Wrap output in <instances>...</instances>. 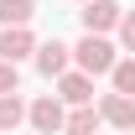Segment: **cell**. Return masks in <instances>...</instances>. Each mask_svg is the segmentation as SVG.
<instances>
[{"mask_svg":"<svg viewBox=\"0 0 135 135\" xmlns=\"http://www.w3.org/2000/svg\"><path fill=\"white\" fill-rule=\"evenodd\" d=\"M119 16H125L119 0H83V11H78V21H83L88 36H109V31L119 26Z\"/></svg>","mask_w":135,"mask_h":135,"instance_id":"cell-3","label":"cell"},{"mask_svg":"<svg viewBox=\"0 0 135 135\" xmlns=\"http://www.w3.org/2000/svg\"><path fill=\"white\" fill-rule=\"evenodd\" d=\"M99 114H104L109 130H125V135L135 130V99H130V94H114V88L99 94Z\"/></svg>","mask_w":135,"mask_h":135,"instance_id":"cell-6","label":"cell"},{"mask_svg":"<svg viewBox=\"0 0 135 135\" xmlns=\"http://www.w3.org/2000/svg\"><path fill=\"white\" fill-rule=\"evenodd\" d=\"M57 99H62L68 109H83V104H94V78H88V73H78V68H68L62 78H57Z\"/></svg>","mask_w":135,"mask_h":135,"instance_id":"cell-7","label":"cell"},{"mask_svg":"<svg viewBox=\"0 0 135 135\" xmlns=\"http://www.w3.org/2000/svg\"><path fill=\"white\" fill-rule=\"evenodd\" d=\"M16 125H26V99L21 94H0V135H11Z\"/></svg>","mask_w":135,"mask_h":135,"instance_id":"cell-10","label":"cell"},{"mask_svg":"<svg viewBox=\"0 0 135 135\" xmlns=\"http://www.w3.org/2000/svg\"><path fill=\"white\" fill-rule=\"evenodd\" d=\"M109 88L135 99V57H119V62H114V73H109Z\"/></svg>","mask_w":135,"mask_h":135,"instance_id":"cell-11","label":"cell"},{"mask_svg":"<svg viewBox=\"0 0 135 135\" xmlns=\"http://www.w3.org/2000/svg\"><path fill=\"white\" fill-rule=\"evenodd\" d=\"M36 0H0V26H31Z\"/></svg>","mask_w":135,"mask_h":135,"instance_id":"cell-9","label":"cell"},{"mask_svg":"<svg viewBox=\"0 0 135 135\" xmlns=\"http://www.w3.org/2000/svg\"><path fill=\"white\" fill-rule=\"evenodd\" d=\"M36 73H42V78H62L68 68H73V47H68V42H57V36H52V42H36Z\"/></svg>","mask_w":135,"mask_h":135,"instance_id":"cell-5","label":"cell"},{"mask_svg":"<svg viewBox=\"0 0 135 135\" xmlns=\"http://www.w3.org/2000/svg\"><path fill=\"white\" fill-rule=\"evenodd\" d=\"M114 36H119V52H125V57H135V11H125V16H119Z\"/></svg>","mask_w":135,"mask_h":135,"instance_id":"cell-12","label":"cell"},{"mask_svg":"<svg viewBox=\"0 0 135 135\" xmlns=\"http://www.w3.org/2000/svg\"><path fill=\"white\" fill-rule=\"evenodd\" d=\"M36 57V31L31 26H0V62H26Z\"/></svg>","mask_w":135,"mask_h":135,"instance_id":"cell-4","label":"cell"},{"mask_svg":"<svg viewBox=\"0 0 135 135\" xmlns=\"http://www.w3.org/2000/svg\"><path fill=\"white\" fill-rule=\"evenodd\" d=\"M99 130H104V114L94 109V104H83V109H68L62 135H99Z\"/></svg>","mask_w":135,"mask_h":135,"instance_id":"cell-8","label":"cell"},{"mask_svg":"<svg viewBox=\"0 0 135 135\" xmlns=\"http://www.w3.org/2000/svg\"><path fill=\"white\" fill-rule=\"evenodd\" d=\"M114 62H119V42H109V36H88L83 31V42L73 47V68L88 73V78H109Z\"/></svg>","mask_w":135,"mask_h":135,"instance_id":"cell-1","label":"cell"},{"mask_svg":"<svg viewBox=\"0 0 135 135\" xmlns=\"http://www.w3.org/2000/svg\"><path fill=\"white\" fill-rule=\"evenodd\" d=\"M130 135H135V130H130Z\"/></svg>","mask_w":135,"mask_h":135,"instance_id":"cell-14","label":"cell"},{"mask_svg":"<svg viewBox=\"0 0 135 135\" xmlns=\"http://www.w3.org/2000/svg\"><path fill=\"white\" fill-rule=\"evenodd\" d=\"M0 94H21V68L16 62H0Z\"/></svg>","mask_w":135,"mask_h":135,"instance_id":"cell-13","label":"cell"},{"mask_svg":"<svg viewBox=\"0 0 135 135\" xmlns=\"http://www.w3.org/2000/svg\"><path fill=\"white\" fill-rule=\"evenodd\" d=\"M26 125H31L36 135H62V125H68V104L57 99V94H42V99L26 104Z\"/></svg>","mask_w":135,"mask_h":135,"instance_id":"cell-2","label":"cell"}]
</instances>
